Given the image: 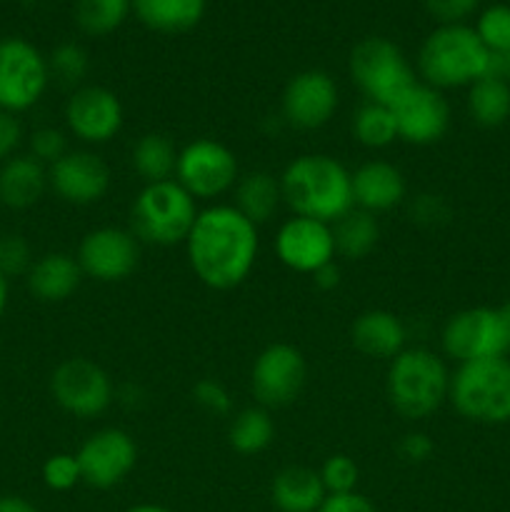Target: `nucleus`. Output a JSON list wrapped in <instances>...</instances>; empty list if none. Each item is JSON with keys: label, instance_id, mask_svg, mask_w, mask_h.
<instances>
[{"label": "nucleus", "instance_id": "nucleus-1", "mask_svg": "<svg viewBox=\"0 0 510 512\" xmlns=\"http://www.w3.org/2000/svg\"><path fill=\"white\" fill-rule=\"evenodd\" d=\"M258 248V225L225 203L200 210L185 240L195 278L213 290H233L245 283L258 260Z\"/></svg>", "mask_w": 510, "mask_h": 512}, {"label": "nucleus", "instance_id": "nucleus-2", "mask_svg": "<svg viewBox=\"0 0 510 512\" xmlns=\"http://www.w3.org/2000/svg\"><path fill=\"white\" fill-rule=\"evenodd\" d=\"M283 203L303 218L333 225L353 203V173L325 153H305L290 160L280 175Z\"/></svg>", "mask_w": 510, "mask_h": 512}, {"label": "nucleus", "instance_id": "nucleus-3", "mask_svg": "<svg viewBox=\"0 0 510 512\" xmlns=\"http://www.w3.org/2000/svg\"><path fill=\"white\" fill-rule=\"evenodd\" d=\"M490 50L468 25H440L425 38L418 53V73L435 90L470 88L488 75Z\"/></svg>", "mask_w": 510, "mask_h": 512}, {"label": "nucleus", "instance_id": "nucleus-4", "mask_svg": "<svg viewBox=\"0 0 510 512\" xmlns=\"http://www.w3.org/2000/svg\"><path fill=\"white\" fill-rule=\"evenodd\" d=\"M385 390L395 413L405 420H425L448 400L450 370L433 350L405 348L390 360Z\"/></svg>", "mask_w": 510, "mask_h": 512}, {"label": "nucleus", "instance_id": "nucleus-5", "mask_svg": "<svg viewBox=\"0 0 510 512\" xmlns=\"http://www.w3.org/2000/svg\"><path fill=\"white\" fill-rule=\"evenodd\" d=\"M198 213V200L178 180L143 185L130 205V233L160 248L185 245Z\"/></svg>", "mask_w": 510, "mask_h": 512}, {"label": "nucleus", "instance_id": "nucleus-6", "mask_svg": "<svg viewBox=\"0 0 510 512\" xmlns=\"http://www.w3.org/2000/svg\"><path fill=\"white\" fill-rule=\"evenodd\" d=\"M450 405L470 423H510V358L473 360L450 373Z\"/></svg>", "mask_w": 510, "mask_h": 512}, {"label": "nucleus", "instance_id": "nucleus-7", "mask_svg": "<svg viewBox=\"0 0 510 512\" xmlns=\"http://www.w3.org/2000/svg\"><path fill=\"white\" fill-rule=\"evenodd\" d=\"M350 78L370 103L393 105L405 90L418 83L413 65L403 50L388 38H365L353 48L348 60Z\"/></svg>", "mask_w": 510, "mask_h": 512}, {"label": "nucleus", "instance_id": "nucleus-8", "mask_svg": "<svg viewBox=\"0 0 510 512\" xmlns=\"http://www.w3.org/2000/svg\"><path fill=\"white\" fill-rule=\"evenodd\" d=\"M48 83V58L30 40H0V110L25 113L40 103Z\"/></svg>", "mask_w": 510, "mask_h": 512}, {"label": "nucleus", "instance_id": "nucleus-9", "mask_svg": "<svg viewBox=\"0 0 510 512\" xmlns=\"http://www.w3.org/2000/svg\"><path fill=\"white\" fill-rule=\"evenodd\" d=\"M50 395L73 418L93 420L113 405L115 385L95 360L68 358L50 375Z\"/></svg>", "mask_w": 510, "mask_h": 512}, {"label": "nucleus", "instance_id": "nucleus-10", "mask_svg": "<svg viewBox=\"0 0 510 512\" xmlns=\"http://www.w3.org/2000/svg\"><path fill=\"white\" fill-rule=\"evenodd\" d=\"M175 180L195 200H215L235 188L240 168L228 145L213 138H195L180 148Z\"/></svg>", "mask_w": 510, "mask_h": 512}, {"label": "nucleus", "instance_id": "nucleus-11", "mask_svg": "<svg viewBox=\"0 0 510 512\" xmlns=\"http://www.w3.org/2000/svg\"><path fill=\"white\" fill-rule=\"evenodd\" d=\"M440 345L443 353L458 365L503 358L510 353L498 308H468L450 315L440 333Z\"/></svg>", "mask_w": 510, "mask_h": 512}, {"label": "nucleus", "instance_id": "nucleus-12", "mask_svg": "<svg viewBox=\"0 0 510 512\" xmlns=\"http://www.w3.org/2000/svg\"><path fill=\"white\" fill-rule=\"evenodd\" d=\"M308 365L303 353L290 343L263 348L250 368V390L263 408H285L303 393Z\"/></svg>", "mask_w": 510, "mask_h": 512}, {"label": "nucleus", "instance_id": "nucleus-13", "mask_svg": "<svg viewBox=\"0 0 510 512\" xmlns=\"http://www.w3.org/2000/svg\"><path fill=\"white\" fill-rule=\"evenodd\" d=\"M75 260L85 278L98 283H120L138 268L140 240L130 233V228L103 225L83 235Z\"/></svg>", "mask_w": 510, "mask_h": 512}, {"label": "nucleus", "instance_id": "nucleus-14", "mask_svg": "<svg viewBox=\"0 0 510 512\" xmlns=\"http://www.w3.org/2000/svg\"><path fill=\"white\" fill-rule=\"evenodd\" d=\"M83 483L90 488L108 490L123 483L138 463V445L123 428H103L88 435L75 453Z\"/></svg>", "mask_w": 510, "mask_h": 512}, {"label": "nucleus", "instance_id": "nucleus-15", "mask_svg": "<svg viewBox=\"0 0 510 512\" xmlns=\"http://www.w3.org/2000/svg\"><path fill=\"white\" fill-rule=\"evenodd\" d=\"M125 110L103 85H80L65 103V125L85 145H105L123 130Z\"/></svg>", "mask_w": 510, "mask_h": 512}, {"label": "nucleus", "instance_id": "nucleus-16", "mask_svg": "<svg viewBox=\"0 0 510 512\" xmlns=\"http://www.w3.org/2000/svg\"><path fill=\"white\" fill-rule=\"evenodd\" d=\"M275 255L285 268L295 273L313 275L325 265L335 263L333 225L315 218L293 215L285 220L275 235Z\"/></svg>", "mask_w": 510, "mask_h": 512}, {"label": "nucleus", "instance_id": "nucleus-17", "mask_svg": "<svg viewBox=\"0 0 510 512\" xmlns=\"http://www.w3.org/2000/svg\"><path fill=\"white\" fill-rule=\"evenodd\" d=\"M395 128L398 140L410 145H433L448 133L450 128V105L443 90H435L425 83H415L405 90L393 105Z\"/></svg>", "mask_w": 510, "mask_h": 512}, {"label": "nucleus", "instance_id": "nucleus-18", "mask_svg": "<svg viewBox=\"0 0 510 512\" xmlns=\"http://www.w3.org/2000/svg\"><path fill=\"white\" fill-rule=\"evenodd\" d=\"M338 110V85L323 70L293 75L283 90V120L298 130H318Z\"/></svg>", "mask_w": 510, "mask_h": 512}, {"label": "nucleus", "instance_id": "nucleus-19", "mask_svg": "<svg viewBox=\"0 0 510 512\" xmlns=\"http://www.w3.org/2000/svg\"><path fill=\"white\" fill-rule=\"evenodd\" d=\"M48 185L70 205H93L110 190V168L93 150H68L48 168Z\"/></svg>", "mask_w": 510, "mask_h": 512}, {"label": "nucleus", "instance_id": "nucleus-20", "mask_svg": "<svg viewBox=\"0 0 510 512\" xmlns=\"http://www.w3.org/2000/svg\"><path fill=\"white\" fill-rule=\"evenodd\" d=\"M405 200V178L388 160H368L353 173L355 208L378 215L398 208Z\"/></svg>", "mask_w": 510, "mask_h": 512}, {"label": "nucleus", "instance_id": "nucleus-21", "mask_svg": "<svg viewBox=\"0 0 510 512\" xmlns=\"http://www.w3.org/2000/svg\"><path fill=\"white\" fill-rule=\"evenodd\" d=\"M350 340H353L355 350L368 358L393 360L405 350L408 330H405L403 320L390 310H365L355 318L353 328H350Z\"/></svg>", "mask_w": 510, "mask_h": 512}, {"label": "nucleus", "instance_id": "nucleus-22", "mask_svg": "<svg viewBox=\"0 0 510 512\" xmlns=\"http://www.w3.org/2000/svg\"><path fill=\"white\" fill-rule=\"evenodd\" d=\"M48 188V168L33 155H13L0 165V203L5 208H33Z\"/></svg>", "mask_w": 510, "mask_h": 512}, {"label": "nucleus", "instance_id": "nucleus-23", "mask_svg": "<svg viewBox=\"0 0 510 512\" xmlns=\"http://www.w3.org/2000/svg\"><path fill=\"white\" fill-rule=\"evenodd\" d=\"M83 270H80L75 255L68 253H48L33 263L25 280L33 298L40 303H63L83 283Z\"/></svg>", "mask_w": 510, "mask_h": 512}, {"label": "nucleus", "instance_id": "nucleus-24", "mask_svg": "<svg viewBox=\"0 0 510 512\" xmlns=\"http://www.w3.org/2000/svg\"><path fill=\"white\" fill-rule=\"evenodd\" d=\"M270 495L280 512H318L323 500L328 498L320 473L303 465L280 470L270 485Z\"/></svg>", "mask_w": 510, "mask_h": 512}, {"label": "nucleus", "instance_id": "nucleus-25", "mask_svg": "<svg viewBox=\"0 0 510 512\" xmlns=\"http://www.w3.org/2000/svg\"><path fill=\"white\" fill-rule=\"evenodd\" d=\"M130 10L155 33H188L203 20L205 0H130Z\"/></svg>", "mask_w": 510, "mask_h": 512}, {"label": "nucleus", "instance_id": "nucleus-26", "mask_svg": "<svg viewBox=\"0 0 510 512\" xmlns=\"http://www.w3.org/2000/svg\"><path fill=\"white\" fill-rule=\"evenodd\" d=\"M235 208L245 215L253 225H263L278 213L283 203V188L280 178L268 170H253L235 183Z\"/></svg>", "mask_w": 510, "mask_h": 512}, {"label": "nucleus", "instance_id": "nucleus-27", "mask_svg": "<svg viewBox=\"0 0 510 512\" xmlns=\"http://www.w3.org/2000/svg\"><path fill=\"white\" fill-rule=\"evenodd\" d=\"M178 153L180 150L175 148V143L168 135L145 133L133 145L130 163H133V170L143 178L145 185L163 183V180H175Z\"/></svg>", "mask_w": 510, "mask_h": 512}, {"label": "nucleus", "instance_id": "nucleus-28", "mask_svg": "<svg viewBox=\"0 0 510 512\" xmlns=\"http://www.w3.org/2000/svg\"><path fill=\"white\" fill-rule=\"evenodd\" d=\"M333 238L338 255L348 260H360L375 250L380 240V223L373 213L350 208L343 218L333 223Z\"/></svg>", "mask_w": 510, "mask_h": 512}, {"label": "nucleus", "instance_id": "nucleus-29", "mask_svg": "<svg viewBox=\"0 0 510 512\" xmlns=\"http://www.w3.org/2000/svg\"><path fill=\"white\" fill-rule=\"evenodd\" d=\"M468 115L480 128H500L510 118V83L483 75L468 88Z\"/></svg>", "mask_w": 510, "mask_h": 512}, {"label": "nucleus", "instance_id": "nucleus-30", "mask_svg": "<svg viewBox=\"0 0 510 512\" xmlns=\"http://www.w3.org/2000/svg\"><path fill=\"white\" fill-rule=\"evenodd\" d=\"M275 438V423L270 418V410L263 405L243 408L235 413L228 428V443L240 455H258L270 448Z\"/></svg>", "mask_w": 510, "mask_h": 512}, {"label": "nucleus", "instance_id": "nucleus-31", "mask_svg": "<svg viewBox=\"0 0 510 512\" xmlns=\"http://www.w3.org/2000/svg\"><path fill=\"white\" fill-rule=\"evenodd\" d=\"M353 138L358 140L363 148L370 150H380L393 145L395 140H398V128H395V118L390 105L365 100L353 115Z\"/></svg>", "mask_w": 510, "mask_h": 512}, {"label": "nucleus", "instance_id": "nucleus-32", "mask_svg": "<svg viewBox=\"0 0 510 512\" xmlns=\"http://www.w3.org/2000/svg\"><path fill=\"white\" fill-rule=\"evenodd\" d=\"M130 13V0H78L75 5V20L83 33L108 35L123 25Z\"/></svg>", "mask_w": 510, "mask_h": 512}, {"label": "nucleus", "instance_id": "nucleus-33", "mask_svg": "<svg viewBox=\"0 0 510 512\" xmlns=\"http://www.w3.org/2000/svg\"><path fill=\"white\" fill-rule=\"evenodd\" d=\"M88 68L90 58L83 45L78 43H60L48 58L50 78H55L65 88H80L85 75H88Z\"/></svg>", "mask_w": 510, "mask_h": 512}, {"label": "nucleus", "instance_id": "nucleus-34", "mask_svg": "<svg viewBox=\"0 0 510 512\" xmlns=\"http://www.w3.org/2000/svg\"><path fill=\"white\" fill-rule=\"evenodd\" d=\"M475 33L490 53H503L510 48V5L495 3L480 13Z\"/></svg>", "mask_w": 510, "mask_h": 512}, {"label": "nucleus", "instance_id": "nucleus-35", "mask_svg": "<svg viewBox=\"0 0 510 512\" xmlns=\"http://www.w3.org/2000/svg\"><path fill=\"white\" fill-rule=\"evenodd\" d=\"M33 250L28 240L18 233L0 235V275L5 280L25 278L28 270L33 268Z\"/></svg>", "mask_w": 510, "mask_h": 512}, {"label": "nucleus", "instance_id": "nucleus-36", "mask_svg": "<svg viewBox=\"0 0 510 512\" xmlns=\"http://www.w3.org/2000/svg\"><path fill=\"white\" fill-rule=\"evenodd\" d=\"M318 473L325 485V493L340 495V493H355L360 470L358 465H355V460L348 458V455H330Z\"/></svg>", "mask_w": 510, "mask_h": 512}, {"label": "nucleus", "instance_id": "nucleus-37", "mask_svg": "<svg viewBox=\"0 0 510 512\" xmlns=\"http://www.w3.org/2000/svg\"><path fill=\"white\" fill-rule=\"evenodd\" d=\"M43 480L50 490L55 493H65V490H73L75 485L83 483V475H80L78 458L70 453H58L50 455L43 465Z\"/></svg>", "mask_w": 510, "mask_h": 512}, {"label": "nucleus", "instance_id": "nucleus-38", "mask_svg": "<svg viewBox=\"0 0 510 512\" xmlns=\"http://www.w3.org/2000/svg\"><path fill=\"white\" fill-rule=\"evenodd\" d=\"M28 145H30L28 155H33V158L38 160V163H43L45 168H50L55 160H60L70 150L68 138H65L63 130L50 128V125L33 130V133H30Z\"/></svg>", "mask_w": 510, "mask_h": 512}, {"label": "nucleus", "instance_id": "nucleus-39", "mask_svg": "<svg viewBox=\"0 0 510 512\" xmlns=\"http://www.w3.org/2000/svg\"><path fill=\"white\" fill-rule=\"evenodd\" d=\"M193 400L210 415H220V418H223V415L233 413V398H230L228 388H225L220 380H198L193 388Z\"/></svg>", "mask_w": 510, "mask_h": 512}, {"label": "nucleus", "instance_id": "nucleus-40", "mask_svg": "<svg viewBox=\"0 0 510 512\" xmlns=\"http://www.w3.org/2000/svg\"><path fill=\"white\" fill-rule=\"evenodd\" d=\"M480 0H425V8L440 25H458L475 13Z\"/></svg>", "mask_w": 510, "mask_h": 512}, {"label": "nucleus", "instance_id": "nucleus-41", "mask_svg": "<svg viewBox=\"0 0 510 512\" xmlns=\"http://www.w3.org/2000/svg\"><path fill=\"white\" fill-rule=\"evenodd\" d=\"M20 143H23V125L18 115L0 110V165L18 155Z\"/></svg>", "mask_w": 510, "mask_h": 512}, {"label": "nucleus", "instance_id": "nucleus-42", "mask_svg": "<svg viewBox=\"0 0 510 512\" xmlns=\"http://www.w3.org/2000/svg\"><path fill=\"white\" fill-rule=\"evenodd\" d=\"M410 215L420 225H438L440 220L448 218V205L438 195L423 193L410 203Z\"/></svg>", "mask_w": 510, "mask_h": 512}, {"label": "nucleus", "instance_id": "nucleus-43", "mask_svg": "<svg viewBox=\"0 0 510 512\" xmlns=\"http://www.w3.org/2000/svg\"><path fill=\"white\" fill-rule=\"evenodd\" d=\"M318 512H378L365 495L360 493H340L328 495Z\"/></svg>", "mask_w": 510, "mask_h": 512}, {"label": "nucleus", "instance_id": "nucleus-44", "mask_svg": "<svg viewBox=\"0 0 510 512\" xmlns=\"http://www.w3.org/2000/svg\"><path fill=\"white\" fill-rule=\"evenodd\" d=\"M398 450L405 460H410V463H425V460L433 455L435 443L430 440L428 433H408L400 440Z\"/></svg>", "mask_w": 510, "mask_h": 512}, {"label": "nucleus", "instance_id": "nucleus-45", "mask_svg": "<svg viewBox=\"0 0 510 512\" xmlns=\"http://www.w3.org/2000/svg\"><path fill=\"white\" fill-rule=\"evenodd\" d=\"M313 283L318 285L320 290H333L338 288L340 283V268L335 263L325 265V268H320L318 273H313Z\"/></svg>", "mask_w": 510, "mask_h": 512}, {"label": "nucleus", "instance_id": "nucleus-46", "mask_svg": "<svg viewBox=\"0 0 510 512\" xmlns=\"http://www.w3.org/2000/svg\"><path fill=\"white\" fill-rule=\"evenodd\" d=\"M488 75H495V78L510 83V48L503 50V53H490Z\"/></svg>", "mask_w": 510, "mask_h": 512}, {"label": "nucleus", "instance_id": "nucleus-47", "mask_svg": "<svg viewBox=\"0 0 510 512\" xmlns=\"http://www.w3.org/2000/svg\"><path fill=\"white\" fill-rule=\"evenodd\" d=\"M0 512H38L33 503H28L25 498H18V495H3L0 498Z\"/></svg>", "mask_w": 510, "mask_h": 512}, {"label": "nucleus", "instance_id": "nucleus-48", "mask_svg": "<svg viewBox=\"0 0 510 512\" xmlns=\"http://www.w3.org/2000/svg\"><path fill=\"white\" fill-rule=\"evenodd\" d=\"M498 313H500V320H503V328H505V335H508V345H510V300H505L503 305H498Z\"/></svg>", "mask_w": 510, "mask_h": 512}, {"label": "nucleus", "instance_id": "nucleus-49", "mask_svg": "<svg viewBox=\"0 0 510 512\" xmlns=\"http://www.w3.org/2000/svg\"><path fill=\"white\" fill-rule=\"evenodd\" d=\"M5 308H8V280L0 275V318H3Z\"/></svg>", "mask_w": 510, "mask_h": 512}, {"label": "nucleus", "instance_id": "nucleus-50", "mask_svg": "<svg viewBox=\"0 0 510 512\" xmlns=\"http://www.w3.org/2000/svg\"><path fill=\"white\" fill-rule=\"evenodd\" d=\"M123 512H170V510L163 508V505H133V508Z\"/></svg>", "mask_w": 510, "mask_h": 512}]
</instances>
